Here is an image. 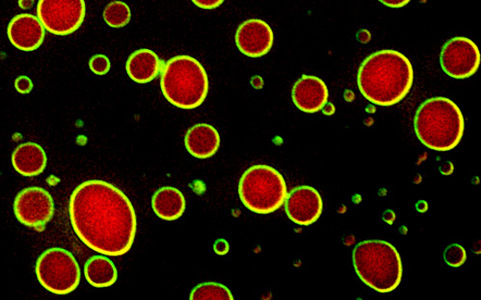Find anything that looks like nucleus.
Here are the masks:
<instances>
[{
	"label": "nucleus",
	"instance_id": "obj_24",
	"mask_svg": "<svg viewBox=\"0 0 481 300\" xmlns=\"http://www.w3.org/2000/svg\"><path fill=\"white\" fill-rule=\"evenodd\" d=\"M15 89L21 95L30 94L33 90V82L29 77L21 75L15 81Z\"/></svg>",
	"mask_w": 481,
	"mask_h": 300
},
{
	"label": "nucleus",
	"instance_id": "obj_5",
	"mask_svg": "<svg viewBox=\"0 0 481 300\" xmlns=\"http://www.w3.org/2000/svg\"><path fill=\"white\" fill-rule=\"evenodd\" d=\"M160 88L172 105L183 110L198 108L208 93L207 73L201 62L191 56L173 57L160 74Z\"/></svg>",
	"mask_w": 481,
	"mask_h": 300
},
{
	"label": "nucleus",
	"instance_id": "obj_15",
	"mask_svg": "<svg viewBox=\"0 0 481 300\" xmlns=\"http://www.w3.org/2000/svg\"><path fill=\"white\" fill-rule=\"evenodd\" d=\"M220 135L211 124L198 123L190 128L184 138L188 152L195 158L208 159L218 152Z\"/></svg>",
	"mask_w": 481,
	"mask_h": 300
},
{
	"label": "nucleus",
	"instance_id": "obj_13",
	"mask_svg": "<svg viewBox=\"0 0 481 300\" xmlns=\"http://www.w3.org/2000/svg\"><path fill=\"white\" fill-rule=\"evenodd\" d=\"M7 35L12 45L21 52L38 49L45 39V28L38 18L20 14L11 20Z\"/></svg>",
	"mask_w": 481,
	"mask_h": 300
},
{
	"label": "nucleus",
	"instance_id": "obj_8",
	"mask_svg": "<svg viewBox=\"0 0 481 300\" xmlns=\"http://www.w3.org/2000/svg\"><path fill=\"white\" fill-rule=\"evenodd\" d=\"M83 0H40L37 16L49 33L67 36L76 32L84 21Z\"/></svg>",
	"mask_w": 481,
	"mask_h": 300
},
{
	"label": "nucleus",
	"instance_id": "obj_4",
	"mask_svg": "<svg viewBox=\"0 0 481 300\" xmlns=\"http://www.w3.org/2000/svg\"><path fill=\"white\" fill-rule=\"evenodd\" d=\"M352 260L358 277L377 293H391L402 280L401 257L398 249L387 241L369 240L358 244Z\"/></svg>",
	"mask_w": 481,
	"mask_h": 300
},
{
	"label": "nucleus",
	"instance_id": "obj_6",
	"mask_svg": "<svg viewBox=\"0 0 481 300\" xmlns=\"http://www.w3.org/2000/svg\"><path fill=\"white\" fill-rule=\"evenodd\" d=\"M243 205L256 214L267 215L286 203L288 189L283 175L267 165H255L246 170L239 184Z\"/></svg>",
	"mask_w": 481,
	"mask_h": 300
},
{
	"label": "nucleus",
	"instance_id": "obj_11",
	"mask_svg": "<svg viewBox=\"0 0 481 300\" xmlns=\"http://www.w3.org/2000/svg\"><path fill=\"white\" fill-rule=\"evenodd\" d=\"M322 196L311 186H300L289 194L285 211L289 219L302 227H309L323 214Z\"/></svg>",
	"mask_w": 481,
	"mask_h": 300
},
{
	"label": "nucleus",
	"instance_id": "obj_7",
	"mask_svg": "<svg viewBox=\"0 0 481 300\" xmlns=\"http://www.w3.org/2000/svg\"><path fill=\"white\" fill-rule=\"evenodd\" d=\"M36 275L46 291L58 296L75 291L81 278L75 256L60 247L49 248L41 254L36 262Z\"/></svg>",
	"mask_w": 481,
	"mask_h": 300
},
{
	"label": "nucleus",
	"instance_id": "obj_29",
	"mask_svg": "<svg viewBox=\"0 0 481 300\" xmlns=\"http://www.w3.org/2000/svg\"><path fill=\"white\" fill-rule=\"evenodd\" d=\"M416 207L419 212H425L428 209V204L426 202H425V200H419Z\"/></svg>",
	"mask_w": 481,
	"mask_h": 300
},
{
	"label": "nucleus",
	"instance_id": "obj_3",
	"mask_svg": "<svg viewBox=\"0 0 481 300\" xmlns=\"http://www.w3.org/2000/svg\"><path fill=\"white\" fill-rule=\"evenodd\" d=\"M414 128L418 139L424 146L446 153L460 144L465 120L460 108L451 99L436 96L418 107Z\"/></svg>",
	"mask_w": 481,
	"mask_h": 300
},
{
	"label": "nucleus",
	"instance_id": "obj_30",
	"mask_svg": "<svg viewBox=\"0 0 481 300\" xmlns=\"http://www.w3.org/2000/svg\"><path fill=\"white\" fill-rule=\"evenodd\" d=\"M324 112L325 115H328V116L334 114L335 107L333 106L331 104H328L324 107Z\"/></svg>",
	"mask_w": 481,
	"mask_h": 300
},
{
	"label": "nucleus",
	"instance_id": "obj_16",
	"mask_svg": "<svg viewBox=\"0 0 481 300\" xmlns=\"http://www.w3.org/2000/svg\"><path fill=\"white\" fill-rule=\"evenodd\" d=\"M46 162L44 148L32 142L20 145L12 154V164L22 177L32 178L40 175L46 169Z\"/></svg>",
	"mask_w": 481,
	"mask_h": 300
},
{
	"label": "nucleus",
	"instance_id": "obj_22",
	"mask_svg": "<svg viewBox=\"0 0 481 300\" xmlns=\"http://www.w3.org/2000/svg\"><path fill=\"white\" fill-rule=\"evenodd\" d=\"M443 260L446 264L451 268L462 267L467 260L465 248L459 244L450 245L443 253Z\"/></svg>",
	"mask_w": 481,
	"mask_h": 300
},
{
	"label": "nucleus",
	"instance_id": "obj_9",
	"mask_svg": "<svg viewBox=\"0 0 481 300\" xmlns=\"http://www.w3.org/2000/svg\"><path fill=\"white\" fill-rule=\"evenodd\" d=\"M478 46L466 37H454L443 46L440 54L442 70L454 79L473 77L480 66Z\"/></svg>",
	"mask_w": 481,
	"mask_h": 300
},
{
	"label": "nucleus",
	"instance_id": "obj_27",
	"mask_svg": "<svg viewBox=\"0 0 481 300\" xmlns=\"http://www.w3.org/2000/svg\"><path fill=\"white\" fill-rule=\"evenodd\" d=\"M409 0H405V2H403V0H401V2H381L382 4L392 8H401L405 6L406 4H409Z\"/></svg>",
	"mask_w": 481,
	"mask_h": 300
},
{
	"label": "nucleus",
	"instance_id": "obj_23",
	"mask_svg": "<svg viewBox=\"0 0 481 300\" xmlns=\"http://www.w3.org/2000/svg\"><path fill=\"white\" fill-rule=\"evenodd\" d=\"M89 67L95 74L105 75L109 72L111 62L105 55L97 54L90 59Z\"/></svg>",
	"mask_w": 481,
	"mask_h": 300
},
{
	"label": "nucleus",
	"instance_id": "obj_2",
	"mask_svg": "<svg viewBox=\"0 0 481 300\" xmlns=\"http://www.w3.org/2000/svg\"><path fill=\"white\" fill-rule=\"evenodd\" d=\"M414 81L412 62L398 50L384 49L368 55L358 71L361 94L378 106L400 104L409 94Z\"/></svg>",
	"mask_w": 481,
	"mask_h": 300
},
{
	"label": "nucleus",
	"instance_id": "obj_21",
	"mask_svg": "<svg viewBox=\"0 0 481 300\" xmlns=\"http://www.w3.org/2000/svg\"><path fill=\"white\" fill-rule=\"evenodd\" d=\"M131 12L128 4L122 2H113L104 11V20L113 29L125 28L131 21Z\"/></svg>",
	"mask_w": 481,
	"mask_h": 300
},
{
	"label": "nucleus",
	"instance_id": "obj_14",
	"mask_svg": "<svg viewBox=\"0 0 481 300\" xmlns=\"http://www.w3.org/2000/svg\"><path fill=\"white\" fill-rule=\"evenodd\" d=\"M328 88L323 79L314 75H303L295 82L291 97L296 107L308 114H314L328 103Z\"/></svg>",
	"mask_w": 481,
	"mask_h": 300
},
{
	"label": "nucleus",
	"instance_id": "obj_28",
	"mask_svg": "<svg viewBox=\"0 0 481 300\" xmlns=\"http://www.w3.org/2000/svg\"><path fill=\"white\" fill-rule=\"evenodd\" d=\"M384 221L390 224L393 222L394 220H396V215H394V212L391 210L386 211L384 217Z\"/></svg>",
	"mask_w": 481,
	"mask_h": 300
},
{
	"label": "nucleus",
	"instance_id": "obj_25",
	"mask_svg": "<svg viewBox=\"0 0 481 300\" xmlns=\"http://www.w3.org/2000/svg\"><path fill=\"white\" fill-rule=\"evenodd\" d=\"M215 253L219 256H224L230 252V245L225 239H219L214 246Z\"/></svg>",
	"mask_w": 481,
	"mask_h": 300
},
{
	"label": "nucleus",
	"instance_id": "obj_10",
	"mask_svg": "<svg viewBox=\"0 0 481 300\" xmlns=\"http://www.w3.org/2000/svg\"><path fill=\"white\" fill-rule=\"evenodd\" d=\"M14 212L18 221L26 227H43L55 215L54 198L43 188H26L15 198Z\"/></svg>",
	"mask_w": 481,
	"mask_h": 300
},
{
	"label": "nucleus",
	"instance_id": "obj_17",
	"mask_svg": "<svg viewBox=\"0 0 481 300\" xmlns=\"http://www.w3.org/2000/svg\"><path fill=\"white\" fill-rule=\"evenodd\" d=\"M126 70L134 82L149 83L156 79L162 70V60L151 49H139L129 57Z\"/></svg>",
	"mask_w": 481,
	"mask_h": 300
},
{
	"label": "nucleus",
	"instance_id": "obj_26",
	"mask_svg": "<svg viewBox=\"0 0 481 300\" xmlns=\"http://www.w3.org/2000/svg\"><path fill=\"white\" fill-rule=\"evenodd\" d=\"M224 3V0H219V2L218 0H216V2H211V0H207V2H199V0H194L193 2L196 6L207 10L215 9Z\"/></svg>",
	"mask_w": 481,
	"mask_h": 300
},
{
	"label": "nucleus",
	"instance_id": "obj_20",
	"mask_svg": "<svg viewBox=\"0 0 481 300\" xmlns=\"http://www.w3.org/2000/svg\"><path fill=\"white\" fill-rule=\"evenodd\" d=\"M190 298L191 300H233V296L224 285L216 282H205L194 288Z\"/></svg>",
	"mask_w": 481,
	"mask_h": 300
},
{
	"label": "nucleus",
	"instance_id": "obj_18",
	"mask_svg": "<svg viewBox=\"0 0 481 300\" xmlns=\"http://www.w3.org/2000/svg\"><path fill=\"white\" fill-rule=\"evenodd\" d=\"M152 207L159 219L167 221H176L186 211V197L174 187L160 188L153 196Z\"/></svg>",
	"mask_w": 481,
	"mask_h": 300
},
{
	"label": "nucleus",
	"instance_id": "obj_19",
	"mask_svg": "<svg viewBox=\"0 0 481 300\" xmlns=\"http://www.w3.org/2000/svg\"><path fill=\"white\" fill-rule=\"evenodd\" d=\"M86 280L97 289L108 288L118 279V271L114 262L103 255L93 256L84 266Z\"/></svg>",
	"mask_w": 481,
	"mask_h": 300
},
{
	"label": "nucleus",
	"instance_id": "obj_1",
	"mask_svg": "<svg viewBox=\"0 0 481 300\" xmlns=\"http://www.w3.org/2000/svg\"><path fill=\"white\" fill-rule=\"evenodd\" d=\"M69 212L81 242L110 257L128 254L134 243L138 220L130 198L103 180H89L72 192Z\"/></svg>",
	"mask_w": 481,
	"mask_h": 300
},
{
	"label": "nucleus",
	"instance_id": "obj_12",
	"mask_svg": "<svg viewBox=\"0 0 481 300\" xmlns=\"http://www.w3.org/2000/svg\"><path fill=\"white\" fill-rule=\"evenodd\" d=\"M236 43L240 52L249 58L266 55L274 43V34L269 24L258 19L241 23L236 33Z\"/></svg>",
	"mask_w": 481,
	"mask_h": 300
}]
</instances>
